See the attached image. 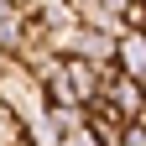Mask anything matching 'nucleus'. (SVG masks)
I'll return each mask as SVG.
<instances>
[{
  "label": "nucleus",
  "mask_w": 146,
  "mask_h": 146,
  "mask_svg": "<svg viewBox=\"0 0 146 146\" xmlns=\"http://www.w3.org/2000/svg\"><path fill=\"white\" fill-rule=\"evenodd\" d=\"M115 68L125 73V78L146 84V31H125L115 42Z\"/></svg>",
  "instance_id": "3"
},
{
  "label": "nucleus",
  "mask_w": 146,
  "mask_h": 146,
  "mask_svg": "<svg viewBox=\"0 0 146 146\" xmlns=\"http://www.w3.org/2000/svg\"><path fill=\"white\" fill-rule=\"evenodd\" d=\"M63 5H68L73 16H78V21H84V26H94V21H99V16H104V0H63Z\"/></svg>",
  "instance_id": "5"
},
{
  "label": "nucleus",
  "mask_w": 146,
  "mask_h": 146,
  "mask_svg": "<svg viewBox=\"0 0 146 146\" xmlns=\"http://www.w3.org/2000/svg\"><path fill=\"white\" fill-rule=\"evenodd\" d=\"M5 73H11V52H0V78H5Z\"/></svg>",
  "instance_id": "7"
},
{
  "label": "nucleus",
  "mask_w": 146,
  "mask_h": 146,
  "mask_svg": "<svg viewBox=\"0 0 146 146\" xmlns=\"http://www.w3.org/2000/svg\"><path fill=\"white\" fill-rule=\"evenodd\" d=\"M0 99H5V104H11V110H16V115H21L26 125L47 115V89L36 84V78H31L21 63H11V73L0 78Z\"/></svg>",
  "instance_id": "1"
},
{
  "label": "nucleus",
  "mask_w": 146,
  "mask_h": 146,
  "mask_svg": "<svg viewBox=\"0 0 146 146\" xmlns=\"http://www.w3.org/2000/svg\"><path fill=\"white\" fill-rule=\"evenodd\" d=\"M63 146H104V141H99V136H94V131H78V136H68V141H63Z\"/></svg>",
  "instance_id": "6"
},
{
  "label": "nucleus",
  "mask_w": 146,
  "mask_h": 146,
  "mask_svg": "<svg viewBox=\"0 0 146 146\" xmlns=\"http://www.w3.org/2000/svg\"><path fill=\"white\" fill-rule=\"evenodd\" d=\"M0 146H31V131H26V120L16 115V110L0 99Z\"/></svg>",
  "instance_id": "4"
},
{
  "label": "nucleus",
  "mask_w": 146,
  "mask_h": 146,
  "mask_svg": "<svg viewBox=\"0 0 146 146\" xmlns=\"http://www.w3.org/2000/svg\"><path fill=\"white\" fill-rule=\"evenodd\" d=\"M115 115L125 120V125H136V120H146V84H136V78H125L120 68H110L104 73V94H99Z\"/></svg>",
  "instance_id": "2"
}]
</instances>
